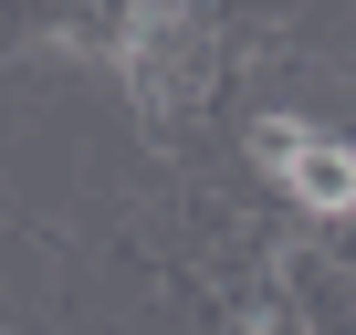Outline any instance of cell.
<instances>
[{
    "instance_id": "7a4b0ae2",
    "label": "cell",
    "mask_w": 356,
    "mask_h": 335,
    "mask_svg": "<svg viewBox=\"0 0 356 335\" xmlns=\"http://www.w3.org/2000/svg\"><path fill=\"white\" fill-rule=\"evenodd\" d=\"M115 74L147 95V105H178L200 74V32H189V0H126V22H115Z\"/></svg>"
},
{
    "instance_id": "6da1fadb",
    "label": "cell",
    "mask_w": 356,
    "mask_h": 335,
    "mask_svg": "<svg viewBox=\"0 0 356 335\" xmlns=\"http://www.w3.org/2000/svg\"><path fill=\"white\" fill-rule=\"evenodd\" d=\"M252 157L283 199H304L314 220H356V147L335 126H304V115H252Z\"/></svg>"
}]
</instances>
